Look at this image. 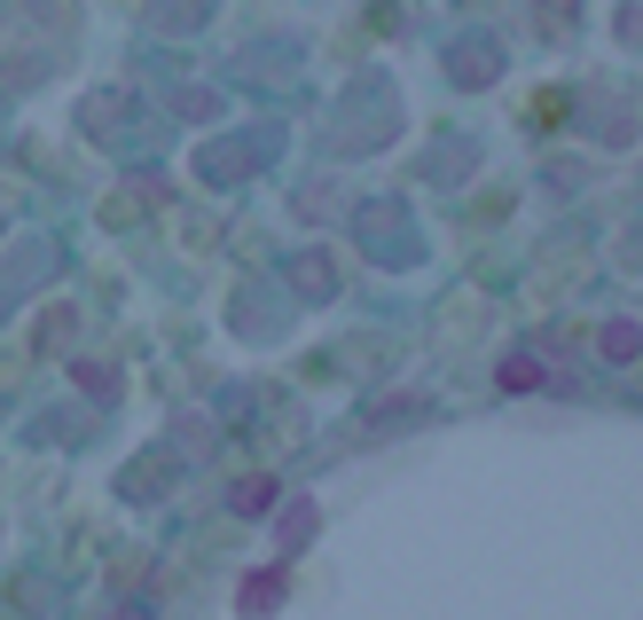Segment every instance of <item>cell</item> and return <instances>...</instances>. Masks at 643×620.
Listing matches in <instances>:
<instances>
[{
  "label": "cell",
  "mask_w": 643,
  "mask_h": 620,
  "mask_svg": "<svg viewBox=\"0 0 643 620\" xmlns=\"http://www.w3.org/2000/svg\"><path fill=\"white\" fill-rule=\"evenodd\" d=\"M274 604H283V566H267V574H251L243 589H236V612L251 620V612H274Z\"/></svg>",
  "instance_id": "obj_1"
},
{
  "label": "cell",
  "mask_w": 643,
  "mask_h": 620,
  "mask_svg": "<svg viewBox=\"0 0 643 620\" xmlns=\"http://www.w3.org/2000/svg\"><path fill=\"white\" fill-rule=\"evenodd\" d=\"M228 503H236L243 518H267V510H274V479H267V472H259V479H236V495H228Z\"/></svg>",
  "instance_id": "obj_4"
},
{
  "label": "cell",
  "mask_w": 643,
  "mask_h": 620,
  "mask_svg": "<svg viewBox=\"0 0 643 620\" xmlns=\"http://www.w3.org/2000/svg\"><path fill=\"white\" fill-rule=\"evenodd\" d=\"M79 385H86V393H95V401H111V393H118V385H111V370H95V362H86V370H79Z\"/></svg>",
  "instance_id": "obj_9"
},
{
  "label": "cell",
  "mask_w": 643,
  "mask_h": 620,
  "mask_svg": "<svg viewBox=\"0 0 643 620\" xmlns=\"http://www.w3.org/2000/svg\"><path fill=\"white\" fill-rule=\"evenodd\" d=\"M299 291H307V299H330V291H338L330 259H299Z\"/></svg>",
  "instance_id": "obj_7"
},
{
  "label": "cell",
  "mask_w": 643,
  "mask_h": 620,
  "mask_svg": "<svg viewBox=\"0 0 643 620\" xmlns=\"http://www.w3.org/2000/svg\"><path fill=\"white\" fill-rule=\"evenodd\" d=\"M205 9H212V0H173V9H157V24H165V32H180V24H205Z\"/></svg>",
  "instance_id": "obj_8"
},
{
  "label": "cell",
  "mask_w": 643,
  "mask_h": 620,
  "mask_svg": "<svg viewBox=\"0 0 643 620\" xmlns=\"http://www.w3.org/2000/svg\"><path fill=\"white\" fill-rule=\"evenodd\" d=\"M604 362H635V345H643V330H635V314H620V322H604Z\"/></svg>",
  "instance_id": "obj_3"
},
{
  "label": "cell",
  "mask_w": 643,
  "mask_h": 620,
  "mask_svg": "<svg viewBox=\"0 0 643 620\" xmlns=\"http://www.w3.org/2000/svg\"><path fill=\"white\" fill-rule=\"evenodd\" d=\"M118 620H157V612H149V604H126V612H118Z\"/></svg>",
  "instance_id": "obj_10"
},
{
  "label": "cell",
  "mask_w": 643,
  "mask_h": 620,
  "mask_svg": "<svg viewBox=\"0 0 643 620\" xmlns=\"http://www.w3.org/2000/svg\"><path fill=\"white\" fill-rule=\"evenodd\" d=\"M495 385H502V393H533V385H541V362H533V353H510Z\"/></svg>",
  "instance_id": "obj_6"
},
{
  "label": "cell",
  "mask_w": 643,
  "mask_h": 620,
  "mask_svg": "<svg viewBox=\"0 0 643 620\" xmlns=\"http://www.w3.org/2000/svg\"><path fill=\"white\" fill-rule=\"evenodd\" d=\"M173 448H180V456H205V448H212V416H180V424H173Z\"/></svg>",
  "instance_id": "obj_5"
},
{
  "label": "cell",
  "mask_w": 643,
  "mask_h": 620,
  "mask_svg": "<svg viewBox=\"0 0 643 620\" xmlns=\"http://www.w3.org/2000/svg\"><path fill=\"white\" fill-rule=\"evenodd\" d=\"M455 79H464V86H487V79H495V48H487V40L455 48Z\"/></svg>",
  "instance_id": "obj_2"
}]
</instances>
